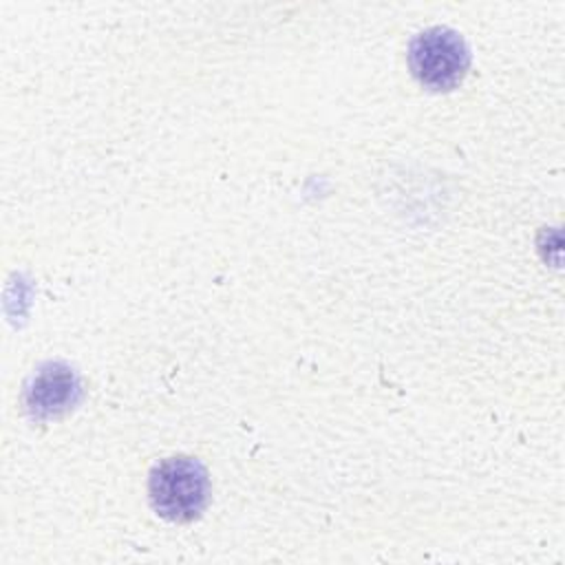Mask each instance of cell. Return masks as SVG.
I'll return each mask as SVG.
<instances>
[{"instance_id": "cell-1", "label": "cell", "mask_w": 565, "mask_h": 565, "mask_svg": "<svg viewBox=\"0 0 565 565\" xmlns=\"http://www.w3.org/2000/svg\"><path fill=\"white\" fill-rule=\"evenodd\" d=\"M152 510L172 523L194 521L207 505L210 483L201 461L170 457L157 463L148 479Z\"/></svg>"}, {"instance_id": "cell-2", "label": "cell", "mask_w": 565, "mask_h": 565, "mask_svg": "<svg viewBox=\"0 0 565 565\" xmlns=\"http://www.w3.org/2000/svg\"><path fill=\"white\" fill-rule=\"evenodd\" d=\"M408 66L424 88L452 90L466 77L470 53L457 31L433 26L411 42Z\"/></svg>"}, {"instance_id": "cell-3", "label": "cell", "mask_w": 565, "mask_h": 565, "mask_svg": "<svg viewBox=\"0 0 565 565\" xmlns=\"http://www.w3.org/2000/svg\"><path fill=\"white\" fill-rule=\"evenodd\" d=\"M82 395L79 380L66 364L42 366L26 386V408L38 419H51L68 413Z\"/></svg>"}]
</instances>
